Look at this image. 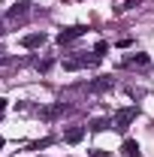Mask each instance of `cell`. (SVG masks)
Returning a JSON list of instances; mask_svg holds the SVG:
<instances>
[{
  "label": "cell",
  "mask_w": 154,
  "mask_h": 157,
  "mask_svg": "<svg viewBox=\"0 0 154 157\" xmlns=\"http://www.w3.org/2000/svg\"><path fill=\"white\" fill-rule=\"evenodd\" d=\"M136 115H139V112H136V106L118 109V112H115V118H112V127H115V130H127V127H130V124L136 121Z\"/></svg>",
  "instance_id": "cell-1"
},
{
  "label": "cell",
  "mask_w": 154,
  "mask_h": 157,
  "mask_svg": "<svg viewBox=\"0 0 154 157\" xmlns=\"http://www.w3.org/2000/svg\"><path fill=\"white\" fill-rule=\"evenodd\" d=\"M97 63H100V55H79V58L64 60V70H88V67H97Z\"/></svg>",
  "instance_id": "cell-2"
},
{
  "label": "cell",
  "mask_w": 154,
  "mask_h": 157,
  "mask_svg": "<svg viewBox=\"0 0 154 157\" xmlns=\"http://www.w3.org/2000/svg\"><path fill=\"white\" fill-rule=\"evenodd\" d=\"M85 33H88L85 24H73V27H67V30H60V33H58V42H60V45H67V42H73V39L85 36Z\"/></svg>",
  "instance_id": "cell-3"
},
{
  "label": "cell",
  "mask_w": 154,
  "mask_h": 157,
  "mask_svg": "<svg viewBox=\"0 0 154 157\" xmlns=\"http://www.w3.org/2000/svg\"><path fill=\"white\" fill-rule=\"evenodd\" d=\"M112 88H115V78H109V76H103V78H97V82L88 85L91 94H103V91H112Z\"/></svg>",
  "instance_id": "cell-4"
},
{
  "label": "cell",
  "mask_w": 154,
  "mask_h": 157,
  "mask_svg": "<svg viewBox=\"0 0 154 157\" xmlns=\"http://www.w3.org/2000/svg\"><path fill=\"white\" fill-rule=\"evenodd\" d=\"M67 112H73L70 103H55L52 109H42V118H58V115H67Z\"/></svg>",
  "instance_id": "cell-5"
},
{
  "label": "cell",
  "mask_w": 154,
  "mask_h": 157,
  "mask_svg": "<svg viewBox=\"0 0 154 157\" xmlns=\"http://www.w3.org/2000/svg\"><path fill=\"white\" fill-rule=\"evenodd\" d=\"M45 42V33H27V36H21V45L24 48H39Z\"/></svg>",
  "instance_id": "cell-6"
},
{
  "label": "cell",
  "mask_w": 154,
  "mask_h": 157,
  "mask_svg": "<svg viewBox=\"0 0 154 157\" xmlns=\"http://www.w3.org/2000/svg\"><path fill=\"white\" fill-rule=\"evenodd\" d=\"M148 55H142V52H133V55H127V58H124V67H145V63H148Z\"/></svg>",
  "instance_id": "cell-7"
},
{
  "label": "cell",
  "mask_w": 154,
  "mask_h": 157,
  "mask_svg": "<svg viewBox=\"0 0 154 157\" xmlns=\"http://www.w3.org/2000/svg\"><path fill=\"white\" fill-rule=\"evenodd\" d=\"M85 130H88V127H73V130H67V133H64V142H70V145L82 142V139H85Z\"/></svg>",
  "instance_id": "cell-8"
},
{
  "label": "cell",
  "mask_w": 154,
  "mask_h": 157,
  "mask_svg": "<svg viewBox=\"0 0 154 157\" xmlns=\"http://www.w3.org/2000/svg\"><path fill=\"white\" fill-rule=\"evenodd\" d=\"M121 154H124V157H139V142H133V139H124V145H121Z\"/></svg>",
  "instance_id": "cell-9"
},
{
  "label": "cell",
  "mask_w": 154,
  "mask_h": 157,
  "mask_svg": "<svg viewBox=\"0 0 154 157\" xmlns=\"http://www.w3.org/2000/svg\"><path fill=\"white\" fill-rule=\"evenodd\" d=\"M109 127H112V118H97V121L88 124V130H94V133H103V130H109Z\"/></svg>",
  "instance_id": "cell-10"
},
{
  "label": "cell",
  "mask_w": 154,
  "mask_h": 157,
  "mask_svg": "<svg viewBox=\"0 0 154 157\" xmlns=\"http://www.w3.org/2000/svg\"><path fill=\"white\" fill-rule=\"evenodd\" d=\"M24 9H27V3H12V9H9V12H6V15H9V18H18V15H24Z\"/></svg>",
  "instance_id": "cell-11"
},
{
  "label": "cell",
  "mask_w": 154,
  "mask_h": 157,
  "mask_svg": "<svg viewBox=\"0 0 154 157\" xmlns=\"http://www.w3.org/2000/svg\"><path fill=\"white\" fill-rule=\"evenodd\" d=\"M106 52H109V42H103V39H100V42H97V48H94V55H100V58H103Z\"/></svg>",
  "instance_id": "cell-12"
},
{
  "label": "cell",
  "mask_w": 154,
  "mask_h": 157,
  "mask_svg": "<svg viewBox=\"0 0 154 157\" xmlns=\"http://www.w3.org/2000/svg\"><path fill=\"white\" fill-rule=\"evenodd\" d=\"M91 157H112V154H103V151L97 148V151H91Z\"/></svg>",
  "instance_id": "cell-13"
},
{
  "label": "cell",
  "mask_w": 154,
  "mask_h": 157,
  "mask_svg": "<svg viewBox=\"0 0 154 157\" xmlns=\"http://www.w3.org/2000/svg\"><path fill=\"white\" fill-rule=\"evenodd\" d=\"M3 109H6V100H3V97H0V112H3Z\"/></svg>",
  "instance_id": "cell-14"
},
{
  "label": "cell",
  "mask_w": 154,
  "mask_h": 157,
  "mask_svg": "<svg viewBox=\"0 0 154 157\" xmlns=\"http://www.w3.org/2000/svg\"><path fill=\"white\" fill-rule=\"evenodd\" d=\"M0 148H3V139H0Z\"/></svg>",
  "instance_id": "cell-15"
},
{
  "label": "cell",
  "mask_w": 154,
  "mask_h": 157,
  "mask_svg": "<svg viewBox=\"0 0 154 157\" xmlns=\"http://www.w3.org/2000/svg\"><path fill=\"white\" fill-rule=\"evenodd\" d=\"M21 3H30V0H21Z\"/></svg>",
  "instance_id": "cell-16"
},
{
  "label": "cell",
  "mask_w": 154,
  "mask_h": 157,
  "mask_svg": "<svg viewBox=\"0 0 154 157\" xmlns=\"http://www.w3.org/2000/svg\"><path fill=\"white\" fill-rule=\"evenodd\" d=\"M0 33H3V27H0Z\"/></svg>",
  "instance_id": "cell-17"
}]
</instances>
